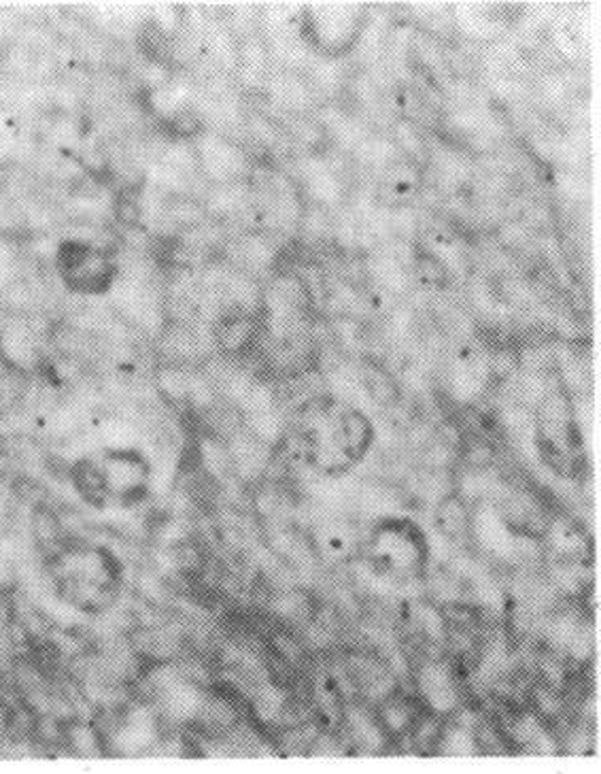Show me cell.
Returning a JSON list of instances; mask_svg holds the SVG:
<instances>
[{"mask_svg": "<svg viewBox=\"0 0 601 774\" xmlns=\"http://www.w3.org/2000/svg\"><path fill=\"white\" fill-rule=\"evenodd\" d=\"M255 337V324L247 315H232L219 321L215 338L221 352L243 354Z\"/></svg>", "mask_w": 601, "mask_h": 774, "instance_id": "30bf717a", "label": "cell"}, {"mask_svg": "<svg viewBox=\"0 0 601 774\" xmlns=\"http://www.w3.org/2000/svg\"><path fill=\"white\" fill-rule=\"evenodd\" d=\"M32 532H35L38 547L52 553V558L58 551L64 549L66 543L62 540V526H60L54 511L45 509L43 504L37 506L35 515H32Z\"/></svg>", "mask_w": 601, "mask_h": 774, "instance_id": "8fae6325", "label": "cell"}, {"mask_svg": "<svg viewBox=\"0 0 601 774\" xmlns=\"http://www.w3.org/2000/svg\"><path fill=\"white\" fill-rule=\"evenodd\" d=\"M381 721L385 729L391 734H402L406 729L413 728L416 720V712L410 704V700L399 698V695H389L385 703L381 704Z\"/></svg>", "mask_w": 601, "mask_h": 774, "instance_id": "4fadbf2b", "label": "cell"}, {"mask_svg": "<svg viewBox=\"0 0 601 774\" xmlns=\"http://www.w3.org/2000/svg\"><path fill=\"white\" fill-rule=\"evenodd\" d=\"M372 438H375V430L368 417L355 409L344 411L338 420V449L342 451L344 458L350 462L364 458Z\"/></svg>", "mask_w": 601, "mask_h": 774, "instance_id": "8992f818", "label": "cell"}, {"mask_svg": "<svg viewBox=\"0 0 601 774\" xmlns=\"http://www.w3.org/2000/svg\"><path fill=\"white\" fill-rule=\"evenodd\" d=\"M395 137H398L399 145H402L406 152L413 155L415 160L423 158V154L425 152H423L421 135L416 132V128L410 124V121H406V120L398 121V124H395Z\"/></svg>", "mask_w": 601, "mask_h": 774, "instance_id": "2e32d148", "label": "cell"}, {"mask_svg": "<svg viewBox=\"0 0 601 774\" xmlns=\"http://www.w3.org/2000/svg\"><path fill=\"white\" fill-rule=\"evenodd\" d=\"M52 570L60 598L86 612L107 609L121 581L119 562L98 545H64L52 558Z\"/></svg>", "mask_w": 601, "mask_h": 774, "instance_id": "6da1fadb", "label": "cell"}, {"mask_svg": "<svg viewBox=\"0 0 601 774\" xmlns=\"http://www.w3.org/2000/svg\"><path fill=\"white\" fill-rule=\"evenodd\" d=\"M355 155L366 164H387L393 155V145L387 138L366 137L355 145Z\"/></svg>", "mask_w": 601, "mask_h": 774, "instance_id": "9a60e30c", "label": "cell"}, {"mask_svg": "<svg viewBox=\"0 0 601 774\" xmlns=\"http://www.w3.org/2000/svg\"><path fill=\"white\" fill-rule=\"evenodd\" d=\"M69 477L72 487L77 489V494H79L87 504L96 506V509H103V506L107 504V498H104V489H103V479H100L96 460L83 458L79 462H75V464L70 466Z\"/></svg>", "mask_w": 601, "mask_h": 774, "instance_id": "9c48e42d", "label": "cell"}, {"mask_svg": "<svg viewBox=\"0 0 601 774\" xmlns=\"http://www.w3.org/2000/svg\"><path fill=\"white\" fill-rule=\"evenodd\" d=\"M28 372L0 345V415L9 413L24 400L28 392Z\"/></svg>", "mask_w": 601, "mask_h": 774, "instance_id": "ba28073f", "label": "cell"}, {"mask_svg": "<svg viewBox=\"0 0 601 774\" xmlns=\"http://www.w3.org/2000/svg\"><path fill=\"white\" fill-rule=\"evenodd\" d=\"M370 555L395 577H416L430 562V543L419 523L406 517H385L370 534Z\"/></svg>", "mask_w": 601, "mask_h": 774, "instance_id": "3957f363", "label": "cell"}, {"mask_svg": "<svg viewBox=\"0 0 601 774\" xmlns=\"http://www.w3.org/2000/svg\"><path fill=\"white\" fill-rule=\"evenodd\" d=\"M416 687L433 715H444L450 712L459 703V692L457 685H455L453 675L449 672L447 666L442 664H425L421 668L419 677H416Z\"/></svg>", "mask_w": 601, "mask_h": 774, "instance_id": "5b68a950", "label": "cell"}, {"mask_svg": "<svg viewBox=\"0 0 601 774\" xmlns=\"http://www.w3.org/2000/svg\"><path fill=\"white\" fill-rule=\"evenodd\" d=\"M364 379L370 396L375 398L378 404H393L395 400H398V386H395L393 377L389 375L381 364L368 362V364L364 366Z\"/></svg>", "mask_w": 601, "mask_h": 774, "instance_id": "5bb4252c", "label": "cell"}, {"mask_svg": "<svg viewBox=\"0 0 601 774\" xmlns=\"http://www.w3.org/2000/svg\"><path fill=\"white\" fill-rule=\"evenodd\" d=\"M416 269H419L421 281L427 283V286L440 287L444 283V279H447L444 264L433 258V255H419V260H416Z\"/></svg>", "mask_w": 601, "mask_h": 774, "instance_id": "e0dca14e", "label": "cell"}, {"mask_svg": "<svg viewBox=\"0 0 601 774\" xmlns=\"http://www.w3.org/2000/svg\"><path fill=\"white\" fill-rule=\"evenodd\" d=\"M436 528L453 543H464L472 532V511L459 494H449L436 506Z\"/></svg>", "mask_w": 601, "mask_h": 774, "instance_id": "52a82bcc", "label": "cell"}, {"mask_svg": "<svg viewBox=\"0 0 601 774\" xmlns=\"http://www.w3.org/2000/svg\"><path fill=\"white\" fill-rule=\"evenodd\" d=\"M54 264L62 286L77 296H103L119 277L115 254L86 238H66L60 243Z\"/></svg>", "mask_w": 601, "mask_h": 774, "instance_id": "7a4b0ae2", "label": "cell"}, {"mask_svg": "<svg viewBox=\"0 0 601 774\" xmlns=\"http://www.w3.org/2000/svg\"><path fill=\"white\" fill-rule=\"evenodd\" d=\"M304 179L309 186V192L313 194L317 200L321 203H336L341 198V186L338 179L332 175L330 169L324 162H317V160H309L304 166Z\"/></svg>", "mask_w": 601, "mask_h": 774, "instance_id": "7c38bea8", "label": "cell"}, {"mask_svg": "<svg viewBox=\"0 0 601 774\" xmlns=\"http://www.w3.org/2000/svg\"><path fill=\"white\" fill-rule=\"evenodd\" d=\"M278 87H281V92H278V100H285L287 104H302L304 103L306 90L300 81L292 79V77H283L281 83H278Z\"/></svg>", "mask_w": 601, "mask_h": 774, "instance_id": "ac0fdd59", "label": "cell"}, {"mask_svg": "<svg viewBox=\"0 0 601 774\" xmlns=\"http://www.w3.org/2000/svg\"><path fill=\"white\" fill-rule=\"evenodd\" d=\"M104 498L119 504H135L147 494L152 483V464L135 447L104 449L96 458Z\"/></svg>", "mask_w": 601, "mask_h": 774, "instance_id": "277c9868", "label": "cell"}]
</instances>
